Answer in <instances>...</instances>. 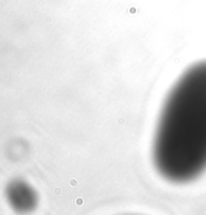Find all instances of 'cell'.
Returning <instances> with one entry per match:
<instances>
[{
  "instance_id": "obj_1",
  "label": "cell",
  "mask_w": 206,
  "mask_h": 215,
  "mask_svg": "<svg viewBox=\"0 0 206 215\" xmlns=\"http://www.w3.org/2000/svg\"><path fill=\"white\" fill-rule=\"evenodd\" d=\"M157 171L173 183H188L206 170V60L180 77L163 105L154 137Z\"/></svg>"
}]
</instances>
